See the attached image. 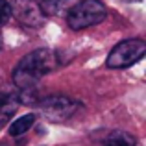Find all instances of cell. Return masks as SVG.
Returning <instances> with one entry per match:
<instances>
[{"label": "cell", "mask_w": 146, "mask_h": 146, "mask_svg": "<svg viewBox=\"0 0 146 146\" xmlns=\"http://www.w3.org/2000/svg\"><path fill=\"white\" fill-rule=\"evenodd\" d=\"M57 67V57L50 48H37L26 54L13 70V83L21 91L35 89L37 83Z\"/></svg>", "instance_id": "obj_1"}, {"label": "cell", "mask_w": 146, "mask_h": 146, "mask_svg": "<svg viewBox=\"0 0 146 146\" xmlns=\"http://www.w3.org/2000/svg\"><path fill=\"white\" fill-rule=\"evenodd\" d=\"M107 9L100 0H80L76 6L70 7L67 15V24L70 30H85L96 26L106 19Z\"/></svg>", "instance_id": "obj_2"}, {"label": "cell", "mask_w": 146, "mask_h": 146, "mask_svg": "<svg viewBox=\"0 0 146 146\" xmlns=\"http://www.w3.org/2000/svg\"><path fill=\"white\" fill-rule=\"evenodd\" d=\"M146 54V43L143 39H126L109 52L106 65L109 68H128L141 61Z\"/></svg>", "instance_id": "obj_3"}, {"label": "cell", "mask_w": 146, "mask_h": 146, "mask_svg": "<svg viewBox=\"0 0 146 146\" xmlns=\"http://www.w3.org/2000/svg\"><path fill=\"white\" fill-rule=\"evenodd\" d=\"M37 104H39L41 115H44L48 120H65V118L72 117L74 111L80 107L78 102L67 96H48Z\"/></svg>", "instance_id": "obj_4"}, {"label": "cell", "mask_w": 146, "mask_h": 146, "mask_svg": "<svg viewBox=\"0 0 146 146\" xmlns=\"http://www.w3.org/2000/svg\"><path fill=\"white\" fill-rule=\"evenodd\" d=\"M11 6V15L21 21V24L30 26V28H37L43 24V9L37 2L33 0H13L9 2Z\"/></svg>", "instance_id": "obj_5"}, {"label": "cell", "mask_w": 146, "mask_h": 146, "mask_svg": "<svg viewBox=\"0 0 146 146\" xmlns=\"http://www.w3.org/2000/svg\"><path fill=\"white\" fill-rule=\"evenodd\" d=\"M19 96L13 91H0V129L11 120L19 107Z\"/></svg>", "instance_id": "obj_6"}, {"label": "cell", "mask_w": 146, "mask_h": 146, "mask_svg": "<svg viewBox=\"0 0 146 146\" xmlns=\"http://www.w3.org/2000/svg\"><path fill=\"white\" fill-rule=\"evenodd\" d=\"M33 124H35V115H33V113L24 115V117H21V118H15V120L11 122V126H9V135L11 137L24 135Z\"/></svg>", "instance_id": "obj_7"}, {"label": "cell", "mask_w": 146, "mask_h": 146, "mask_svg": "<svg viewBox=\"0 0 146 146\" xmlns=\"http://www.w3.org/2000/svg\"><path fill=\"white\" fill-rule=\"evenodd\" d=\"M104 146H135V139L126 131H113Z\"/></svg>", "instance_id": "obj_8"}, {"label": "cell", "mask_w": 146, "mask_h": 146, "mask_svg": "<svg viewBox=\"0 0 146 146\" xmlns=\"http://www.w3.org/2000/svg\"><path fill=\"white\" fill-rule=\"evenodd\" d=\"M13 17L11 15V6L7 0H0V26L6 24V22H9V19Z\"/></svg>", "instance_id": "obj_9"}, {"label": "cell", "mask_w": 146, "mask_h": 146, "mask_svg": "<svg viewBox=\"0 0 146 146\" xmlns=\"http://www.w3.org/2000/svg\"><path fill=\"white\" fill-rule=\"evenodd\" d=\"M33 2H39L41 4V9H44V7L54 6V4H59V2H65V0H33Z\"/></svg>", "instance_id": "obj_10"}, {"label": "cell", "mask_w": 146, "mask_h": 146, "mask_svg": "<svg viewBox=\"0 0 146 146\" xmlns=\"http://www.w3.org/2000/svg\"><path fill=\"white\" fill-rule=\"evenodd\" d=\"M120 2H128L129 4V2H141V0H120Z\"/></svg>", "instance_id": "obj_11"}, {"label": "cell", "mask_w": 146, "mask_h": 146, "mask_svg": "<svg viewBox=\"0 0 146 146\" xmlns=\"http://www.w3.org/2000/svg\"><path fill=\"white\" fill-rule=\"evenodd\" d=\"M0 48H2V35H0Z\"/></svg>", "instance_id": "obj_12"}, {"label": "cell", "mask_w": 146, "mask_h": 146, "mask_svg": "<svg viewBox=\"0 0 146 146\" xmlns=\"http://www.w3.org/2000/svg\"><path fill=\"white\" fill-rule=\"evenodd\" d=\"M0 146H6V144H0Z\"/></svg>", "instance_id": "obj_13"}]
</instances>
